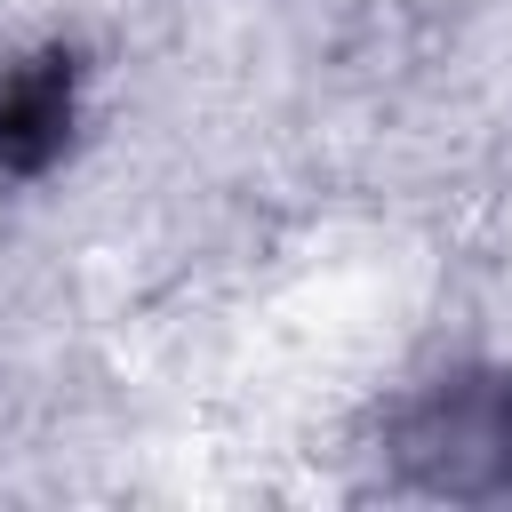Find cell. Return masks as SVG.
Returning <instances> with one entry per match:
<instances>
[{"label":"cell","mask_w":512,"mask_h":512,"mask_svg":"<svg viewBox=\"0 0 512 512\" xmlns=\"http://www.w3.org/2000/svg\"><path fill=\"white\" fill-rule=\"evenodd\" d=\"M80 136V56L72 48H32L0 64V176L32 184L48 176Z\"/></svg>","instance_id":"cell-1"}]
</instances>
